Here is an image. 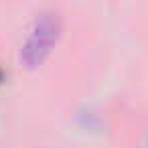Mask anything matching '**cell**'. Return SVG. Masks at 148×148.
Instances as JSON below:
<instances>
[{
    "mask_svg": "<svg viewBox=\"0 0 148 148\" xmlns=\"http://www.w3.org/2000/svg\"><path fill=\"white\" fill-rule=\"evenodd\" d=\"M61 31H63V18L57 10L41 12L33 21L25 41H23L21 59L27 65H37L39 61H43V57L51 51V47L61 37Z\"/></svg>",
    "mask_w": 148,
    "mask_h": 148,
    "instance_id": "6da1fadb",
    "label": "cell"
},
{
    "mask_svg": "<svg viewBox=\"0 0 148 148\" xmlns=\"http://www.w3.org/2000/svg\"><path fill=\"white\" fill-rule=\"evenodd\" d=\"M0 77H2V71H0Z\"/></svg>",
    "mask_w": 148,
    "mask_h": 148,
    "instance_id": "7a4b0ae2",
    "label": "cell"
}]
</instances>
